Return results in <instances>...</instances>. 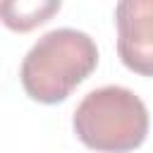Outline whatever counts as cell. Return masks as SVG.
<instances>
[{"mask_svg":"<svg viewBox=\"0 0 153 153\" xmlns=\"http://www.w3.org/2000/svg\"><path fill=\"white\" fill-rule=\"evenodd\" d=\"M72 127L76 139L98 153H129L148 136V110L124 86H100L81 98Z\"/></svg>","mask_w":153,"mask_h":153,"instance_id":"obj_2","label":"cell"},{"mask_svg":"<svg viewBox=\"0 0 153 153\" xmlns=\"http://www.w3.org/2000/svg\"><path fill=\"white\" fill-rule=\"evenodd\" d=\"M98 65L96 41L76 29L43 33L22 60L19 79L26 96L43 105L62 103Z\"/></svg>","mask_w":153,"mask_h":153,"instance_id":"obj_1","label":"cell"},{"mask_svg":"<svg viewBox=\"0 0 153 153\" xmlns=\"http://www.w3.org/2000/svg\"><path fill=\"white\" fill-rule=\"evenodd\" d=\"M60 5L62 0H2V24L10 31L26 33L50 22L57 14Z\"/></svg>","mask_w":153,"mask_h":153,"instance_id":"obj_4","label":"cell"},{"mask_svg":"<svg viewBox=\"0 0 153 153\" xmlns=\"http://www.w3.org/2000/svg\"><path fill=\"white\" fill-rule=\"evenodd\" d=\"M117 55L141 76H153V0H117Z\"/></svg>","mask_w":153,"mask_h":153,"instance_id":"obj_3","label":"cell"}]
</instances>
